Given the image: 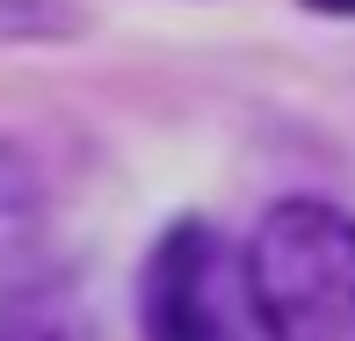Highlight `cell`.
I'll list each match as a JSON object with an SVG mask.
<instances>
[{"instance_id":"6da1fadb","label":"cell","mask_w":355,"mask_h":341,"mask_svg":"<svg viewBox=\"0 0 355 341\" xmlns=\"http://www.w3.org/2000/svg\"><path fill=\"white\" fill-rule=\"evenodd\" d=\"M247 305L268 341H355V218L283 197L247 240Z\"/></svg>"},{"instance_id":"7a4b0ae2","label":"cell","mask_w":355,"mask_h":341,"mask_svg":"<svg viewBox=\"0 0 355 341\" xmlns=\"http://www.w3.org/2000/svg\"><path fill=\"white\" fill-rule=\"evenodd\" d=\"M138 334L145 341H239L225 305V254L203 218H182L159 233L138 276Z\"/></svg>"},{"instance_id":"3957f363","label":"cell","mask_w":355,"mask_h":341,"mask_svg":"<svg viewBox=\"0 0 355 341\" xmlns=\"http://www.w3.org/2000/svg\"><path fill=\"white\" fill-rule=\"evenodd\" d=\"M0 341H94V305L73 269H29L0 283Z\"/></svg>"},{"instance_id":"277c9868","label":"cell","mask_w":355,"mask_h":341,"mask_svg":"<svg viewBox=\"0 0 355 341\" xmlns=\"http://www.w3.org/2000/svg\"><path fill=\"white\" fill-rule=\"evenodd\" d=\"M37 225H44V182H37V167L0 138V247L29 240Z\"/></svg>"},{"instance_id":"5b68a950","label":"cell","mask_w":355,"mask_h":341,"mask_svg":"<svg viewBox=\"0 0 355 341\" xmlns=\"http://www.w3.org/2000/svg\"><path fill=\"white\" fill-rule=\"evenodd\" d=\"M80 8L73 0H0V37H73Z\"/></svg>"},{"instance_id":"8992f818","label":"cell","mask_w":355,"mask_h":341,"mask_svg":"<svg viewBox=\"0 0 355 341\" xmlns=\"http://www.w3.org/2000/svg\"><path fill=\"white\" fill-rule=\"evenodd\" d=\"M304 8H319V15H334V22H341V15H355V0H304Z\"/></svg>"}]
</instances>
